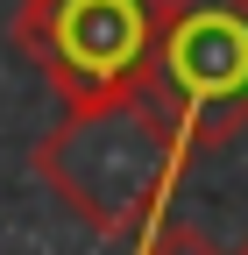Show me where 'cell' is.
I'll use <instances>...</instances> for the list:
<instances>
[{
	"mask_svg": "<svg viewBox=\"0 0 248 255\" xmlns=\"http://www.w3.org/2000/svg\"><path fill=\"white\" fill-rule=\"evenodd\" d=\"M156 0H21L14 50L50 78L64 107L149 85Z\"/></svg>",
	"mask_w": 248,
	"mask_h": 255,
	"instance_id": "3",
	"label": "cell"
},
{
	"mask_svg": "<svg viewBox=\"0 0 248 255\" xmlns=\"http://www.w3.org/2000/svg\"><path fill=\"white\" fill-rule=\"evenodd\" d=\"M149 85L163 92L192 163L248 128V0H156Z\"/></svg>",
	"mask_w": 248,
	"mask_h": 255,
	"instance_id": "2",
	"label": "cell"
},
{
	"mask_svg": "<svg viewBox=\"0 0 248 255\" xmlns=\"http://www.w3.org/2000/svg\"><path fill=\"white\" fill-rule=\"evenodd\" d=\"M28 170L100 241H128L170 213V191L192 170V149H184L163 92L128 85V92H107V100L64 107V121L28 149Z\"/></svg>",
	"mask_w": 248,
	"mask_h": 255,
	"instance_id": "1",
	"label": "cell"
},
{
	"mask_svg": "<svg viewBox=\"0 0 248 255\" xmlns=\"http://www.w3.org/2000/svg\"><path fill=\"white\" fill-rule=\"evenodd\" d=\"M142 255H227V248H213L199 227H184V220H156V227L142 234Z\"/></svg>",
	"mask_w": 248,
	"mask_h": 255,
	"instance_id": "4",
	"label": "cell"
},
{
	"mask_svg": "<svg viewBox=\"0 0 248 255\" xmlns=\"http://www.w3.org/2000/svg\"><path fill=\"white\" fill-rule=\"evenodd\" d=\"M227 255H248V234H241V248H227Z\"/></svg>",
	"mask_w": 248,
	"mask_h": 255,
	"instance_id": "5",
	"label": "cell"
}]
</instances>
